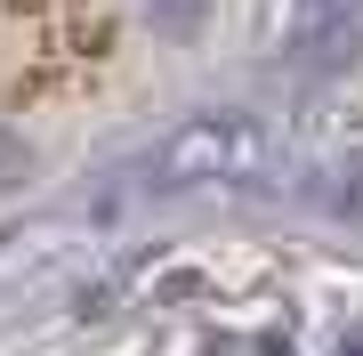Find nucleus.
<instances>
[{
    "label": "nucleus",
    "instance_id": "nucleus-1",
    "mask_svg": "<svg viewBox=\"0 0 363 356\" xmlns=\"http://www.w3.org/2000/svg\"><path fill=\"white\" fill-rule=\"evenodd\" d=\"M259 162V138L242 122H194L178 146H169V178H202V171H250Z\"/></svg>",
    "mask_w": 363,
    "mask_h": 356
}]
</instances>
